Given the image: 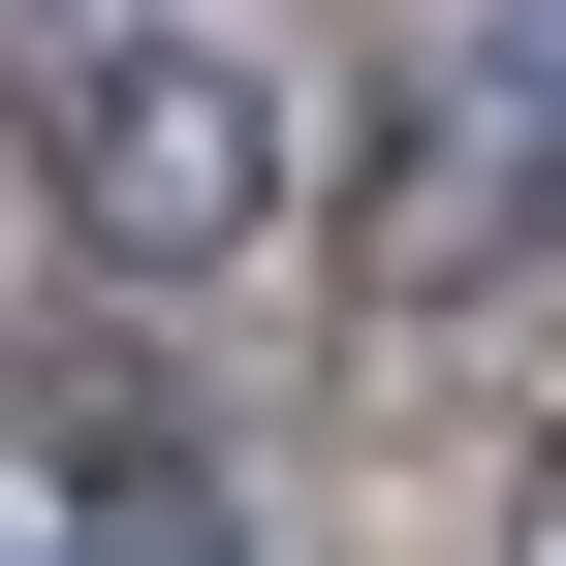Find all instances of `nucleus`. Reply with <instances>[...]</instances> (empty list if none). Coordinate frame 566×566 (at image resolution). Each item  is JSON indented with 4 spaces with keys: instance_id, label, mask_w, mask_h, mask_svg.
Returning a JSON list of instances; mask_svg holds the SVG:
<instances>
[{
    "instance_id": "2",
    "label": "nucleus",
    "mask_w": 566,
    "mask_h": 566,
    "mask_svg": "<svg viewBox=\"0 0 566 566\" xmlns=\"http://www.w3.org/2000/svg\"><path fill=\"white\" fill-rule=\"evenodd\" d=\"M32 566H252V504H221L189 441H63V472H32Z\"/></svg>"
},
{
    "instance_id": "3",
    "label": "nucleus",
    "mask_w": 566,
    "mask_h": 566,
    "mask_svg": "<svg viewBox=\"0 0 566 566\" xmlns=\"http://www.w3.org/2000/svg\"><path fill=\"white\" fill-rule=\"evenodd\" d=\"M472 221L566 252V0H472Z\"/></svg>"
},
{
    "instance_id": "1",
    "label": "nucleus",
    "mask_w": 566,
    "mask_h": 566,
    "mask_svg": "<svg viewBox=\"0 0 566 566\" xmlns=\"http://www.w3.org/2000/svg\"><path fill=\"white\" fill-rule=\"evenodd\" d=\"M0 189L95 283H252L315 221V95H283V32H189V0H32L0 32Z\"/></svg>"
}]
</instances>
